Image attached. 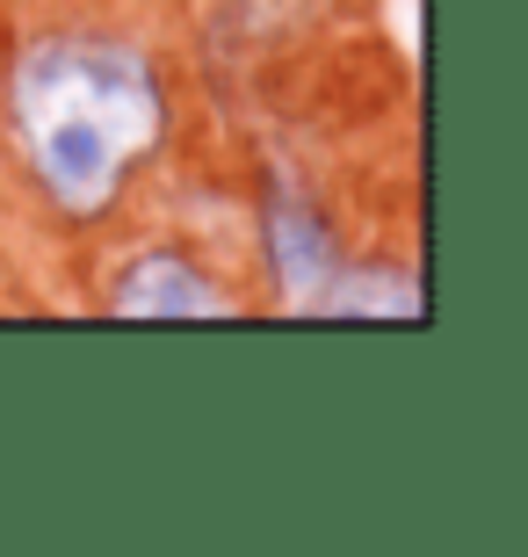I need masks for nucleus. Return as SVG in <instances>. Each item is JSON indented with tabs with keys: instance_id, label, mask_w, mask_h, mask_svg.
I'll return each instance as SVG.
<instances>
[{
	"instance_id": "nucleus-1",
	"label": "nucleus",
	"mask_w": 528,
	"mask_h": 557,
	"mask_svg": "<svg viewBox=\"0 0 528 557\" xmlns=\"http://www.w3.org/2000/svg\"><path fill=\"white\" fill-rule=\"evenodd\" d=\"M8 116L29 174L65 218H102L131 166L160 145L167 102L138 44L123 37H44L15 59Z\"/></svg>"
},
{
	"instance_id": "nucleus-2",
	"label": "nucleus",
	"mask_w": 528,
	"mask_h": 557,
	"mask_svg": "<svg viewBox=\"0 0 528 557\" xmlns=\"http://www.w3.org/2000/svg\"><path fill=\"white\" fill-rule=\"evenodd\" d=\"M109 311L116 319H224L232 297L182 253H138L109 289Z\"/></svg>"
},
{
	"instance_id": "nucleus-3",
	"label": "nucleus",
	"mask_w": 528,
	"mask_h": 557,
	"mask_svg": "<svg viewBox=\"0 0 528 557\" xmlns=\"http://www.w3.org/2000/svg\"><path fill=\"white\" fill-rule=\"evenodd\" d=\"M268 261H275V283H283V305L311 311L319 305V289L333 283V239H326V225L311 218L297 196H275L268 203Z\"/></svg>"
},
{
	"instance_id": "nucleus-4",
	"label": "nucleus",
	"mask_w": 528,
	"mask_h": 557,
	"mask_svg": "<svg viewBox=\"0 0 528 557\" xmlns=\"http://www.w3.org/2000/svg\"><path fill=\"white\" fill-rule=\"evenodd\" d=\"M311 311H333V319H420V283H406L398 269H333V283L319 289Z\"/></svg>"
}]
</instances>
